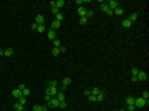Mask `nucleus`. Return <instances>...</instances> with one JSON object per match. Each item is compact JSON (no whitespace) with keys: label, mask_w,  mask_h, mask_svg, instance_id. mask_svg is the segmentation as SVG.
I'll use <instances>...</instances> for the list:
<instances>
[{"label":"nucleus","mask_w":149,"mask_h":111,"mask_svg":"<svg viewBox=\"0 0 149 111\" xmlns=\"http://www.w3.org/2000/svg\"><path fill=\"white\" fill-rule=\"evenodd\" d=\"M147 104V101L144 98H134V108H144Z\"/></svg>","instance_id":"f257e3e1"},{"label":"nucleus","mask_w":149,"mask_h":111,"mask_svg":"<svg viewBox=\"0 0 149 111\" xmlns=\"http://www.w3.org/2000/svg\"><path fill=\"white\" fill-rule=\"evenodd\" d=\"M56 93H58V90H56V86H46V94H50L51 98H55L56 96Z\"/></svg>","instance_id":"f03ea898"},{"label":"nucleus","mask_w":149,"mask_h":111,"mask_svg":"<svg viewBox=\"0 0 149 111\" xmlns=\"http://www.w3.org/2000/svg\"><path fill=\"white\" fill-rule=\"evenodd\" d=\"M58 104H60V101H58L56 98H50V99L46 101V106H48V108H58Z\"/></svg>","instance_id":"7ed1b4c3"},{"label":"nucleus","mask_w":149,"mask_h":111,"mask_svg":"<svg viewBox=\"0 0 149 111\" xmlns=\"http://www.w3.org/2000/svg\"><path fill=\"white\" fill-rule=\"evenodd\" d=\"M106 5H108V9H109V10H116V9L119 7V4L116 2V0H111V2H106Z\"/></svg>","instance_id":"20e7f679"},{"label":"nucleus","mask_w":149,"mask_h":111,"mask_svg":"<svg viewBox=\"0 0 149 111\" xmlns=\"http://www.w3.org/2000/svg\"><path fill=\"white\" fill-rule=\"evenodd\" d=\"M18 88L22 90V94H23L25 98H27V96H30V90H28V88H27L25 85H18Z\"/></svg>","instance_id":"39448f33"},{"label":"nucleus","mask_w":149,"mask_h":111,"mask_svg":"<svg viewBox=\"0 0 149 111\" xmlns=\"http://www.w3.org/2000/svg\"><path fill=\"white\" fill-rule=\"evenodd\" d=\"M35 23H37V25H45V17H43V15H37Z\"/></svg>","instance_id":"423d86ee"},{"label":"nucleus","mask_w":149,"mask_h":111,"mask_svg":"<svg viewBox=\"0 0 149 111\" xmlns=\"http://www.w3.org/2000/svg\"><path fill=\"white\" fill-rule=\"evenodd\" d=\"M136 78H137V80H141V81H146V80H147V73H146V71H139Z\"/></svg>","instance_id":"0eeeda50"},{"label":"nucleus","mask_w":149,"mask_h":111,"mask_svg":"<svg viewBox=\"0 0 149 111\" xmlns=\"http://www.w3.org/2000/svg\"><path fill=\"white\" fill-rule=\"evenodd\" d=\"M55 98H56V99H58L60 103H61V101H66V98H65V93H63V91H58Z\"/></svg>","instance_id":"6e6552de"},{"label":"nucleus","mask_w":149,"mask_h":111,"mask_svg":"<svg viewBox=\"0 0 149 111\" xmlns=\"http://www.w3.org/2000/svg\"><path fill=\"white\" fill-rule=\"evenodd\" d=\"M12 94H13L15 98H22V96H23V94H22V90H20V88H15V90L12 91Z\"/></svg>","instance_id":"1a4fd4ad"},{"label":"nucleus","mask_w":149,"mask_h":111,"mask_svg":"<svg viewBox=\"0 0 149 111\" xmlns=\"http://www.w3.org/2000/svg\"><path fill=\"white\" fill-rule=\"evenodd\" d=\"M123 13H124V10H123L121 7H118L116 10H113V15H118V17H123Z\"/></svg>","instance_id":"9d476101"},{"label":"nucleus","mask_w":149,"mask_h":111,"mask_svg":"<svg viewBox=\"0 0 149 111\" xmlns=\"http://www.w3.org/2000/svg\"><path fill=\"white\" fill-rule=\"evenodd\" d=\"M46 35H48V38H50V40H51V42H53V40H55V38H56V32H55V30H50V32H48V33H46Z\"/></svg>","instance_id":"9b49d317"},{"label":"nucleus","mask_w":149,"mask_h":111,"mask_svg":"<svg viewBox=\"0 0 149 111\" xmlns=\"http://www.w3.org/2000/svg\"><path fill=\"white\" fill-rule=\"evenodd\" d=\"M50 10H51V15H56V13H60V10L55 7V2H51V9H50Z\"/></svg>","instance_id":"f8f14e48"},{"label":"nucleus","mask_w":149,"mask_h":111,"mask_svg":"<svg viewBox=\"0 0 149 111\" xmlns=\"http://www.w3.org/2000/svg\"><path fill=\"white\" fill-rule=\"evenodd\" d=\"M121 25H123V28H129V27H131L132 23H131V22H129V20L126 18V20H123V22H121Z\"/></svg>","instance_id":"ddd939ff"},{"label":"nucleus","mask_w":149,"mask_h":111,"mask_svg":"<svg viewBox=\"0 0 149 111\" xmlns=\"http://www.w3.org/2000/svg\"><path fill=\"white\" fill-rule=\"evenodd\" d=\"M78 15H80V17H85V15H86L85 7H78Z\"/></svg>","instance_id":"4468645a"},{"label":"nucleus","mask_w":149,"mask_h":111,"mask_svg":"<svg viewBox=\"0 0 149 111\" xmlns=\"http://www.w3.org/2000/svg\"><path fill=\"white\" fill-rule=\"evenodd\" d=\"M58 28H60V22L53 20V22H51V30H58Z\"/></svg>","instance_id":"2eb2a0df"},{"label":"nucleus","mask_w":149,"mask_h":111,"mask_svg":"<svg viewBox=\"0 0 149 111\" xmlns=\"http://www.w3.org/2000/svg\"><path fill=\"white\" fill-rule=\"evenodd\" d=\"M61 85H63V88H66L68 85H71V78H68V76H66V78L63 80V83H61Z\"/></svg>","instance_id":"dca6fc26"},{"label":"nucleus","mask_w":149,"mask_h":111,"mask_svg":"<svg viewBox=\"0 0 149 111\" xmlns=\"http://www.w3.org/2000/svg\"><path fill=\"white\" fill-rule=\"evenodd\" d=\"M99 91H101V90H99V88H98V86H95V88H93V90H90V94H93V96H96V94H98V93H99Z\"/></svg>","instance_id":"f3484780"},{"label":"nucleus","mask_w":149,"mask_h":111,"mask_svg":"<svg viewBox=\"0 0 149 111\" xmlns=\"http://www.w3.org/2000/svg\"><path fill=\"white\" fill-rule=\"evenodd\" d=\"M103 99H104V91H99L96 94V101H103Z\"/></svg>","instance_id":"a211bd4d"},{"label":"nucleus","mask_w":149,"mask_h":111,"mask_svg":"<svg viewBox=\"0 0 149 111\" xmlns=\"http://www.w3.org/2000/svg\"><path fill=\"white\" fill-rule=\"evenodd\" d=\"M55 7H56V9L60 10L61 7H65V2H63V0H58V2H55Z\"/></svg>","instance_id":"6ab92c4d"},{"label":"nucleus","mask_w":149,"mask_h":111,"mask_svg":"<svg viewBox=\"0 0 149 111\" xmlns=\"http://www.w3.org/2000/svg\"><path fill=\"white\" fill-rule=\"evenodd\" d=\"M128 20H129V22H131V23H132V22H136V20H137V13H131V15H129V18H128Z\"/></svg>","instance_id":"aec40b11"},{"label":"nucleus","mask_w":149,"mask_h":111,"mask_svg":"<svg viewBox=\"0 0 149 111\" xmlns=\"http://www.w3.org/2000/svg\"><path fill=\"white\" fill-rule=\"evenodd\" d=\"M60 47H61V42H60L58 38H55V40H53V48H60Z\"/></svg>","instance_id":"412c9836"},{"label":"nucleus","mask_w":149,"mask_h":111,"mask_svg":"<svg viewBox=\"0 0 149 111\" xmlns=\"http://www.w3.org/2000/svg\"><path fill=\"white\" fill-rule=\"evenodd\" d=\"M55 20L61 23V20H63V13H61V12H60V13H56V15H55Z\"/></svg>","instance_id":"4be33fe9"},{"label":"nucleus","mask_w":149,"mask_h":111,"mask_svg":"<svg viewBox=\"0 0 149 111\" xmlns=\"http://www.w3.org/2000/svg\"><path fill=\"white\" fill-rule=\"evenodd\" d=\"M88 23V18L86 17H80V25H86Z\"/></svg>","instance_id":"5701e85b"},{"label":"nucleus","mask_w":149,"mask_h":111,"mask_svg":"<svg viewBox=\"0 0 149 111\" xmlns=\"http://www.w3.org/2000/svg\"><path fill=\"white\" fill-rule=\"evenodd\" d=\"M12 55H13V50L12 48H7L5 50V56H12Z\"/></svg>","instance_id":"b1692460"},{"label":"nucleus","mask_w":149,"mask_h":111,"mask_svg":"<svg viewBox=\"0 0 149 111\" xmlns=\"http://www.w3.org/2000/svg\"><path fill=\"white\" fill-rule=\"evenodd\" d=\"M15 109H17V111H23V104H20V103H15Z\"/></svg>","instance_id":"393cba45"},{"label":"nucleus","mask_w":149,"mask_h":111,"mask_svg":"<svg viewBox=\"0 0 149 111\" xmlns=\"http://www.w3.org/2000/svg\"><path fill=\"white\" fill-rule=\"evenodd\" d=\"M37 32L43 33V32H45V25H38V27H37Z\"/></svg>","instance_id":"a878e982"},{"label":"nucleus","mask_w":149,"mask_h":111,"mask_svg":"<svg viewBox=\"0 0 149 111\" xmlns=\"http://www.w3.org/2000/svg\"><path fill=\"white\" fill-rule=\"evenodd\" d=\"M18 103L25 106V103H27V98H25V96H22V98H18Z\"/></svg>","instance_id":"bb28decb"},{"label":"nucleus","mask_w":149,"mask_h":111,"mask_svg":"<svg viewBox=\"0 0 149 111\" xmlns=\"http://www.w3.org/2000/svg\"><path fill=\"white\" fill-rule=\"evenodd\" d=\"M142 98H144L146 101H149V91H144V93H142Z\"/></svg>","instance_id":"cd10ccee"},{"label":"nucleus","mask_w":149,"mask_h":111,"mask_svg":"<svg viewBox=\"0 0 149 111\" xmlns=\"http://www.w3.org/2000/svg\"><path fill=\"white\" fill-rule=\"evenodd\" d=\"M126 103H128V104H134V98H132V96H129V98L126 99Z\"/></svg>","instance_id":"c85d7f7f"},{"label":"nucleus","mask_w":149,"mask_h":111,"mask_svg":"<svg viewBox=\"0 0 149 111\" xmlns=\"http://www.w3.org/2000/svg\"><path fill=\"white\" fill-rule=\"evenodd\" d=\"M134 109H136L134 104H128V106H126V111H134Z\"/></svg>","instance_id":"c756f323"},{"label":"nucleus","mask_w":149,"mask_h":111,"mask_svg":"<svg viewBox=\"0 0 149 111\" xmlns=\"http://www.w3.org/2000/svg\"><path fill=\"white\" fill-rule=\"evenodd\" d=\"M85 17H86V18H91V17H93V12H91V10H86V15H85Z\"/></svg>","instance_id":"7c9ffc66"},{"label":"nucleus","mask_w":149,"mask_h":111,"mask_svg":"<svg viewBox=\"0 0 149 111\" xmlns=\"http://www.w3.org/2000/svg\"><path fill=\"white\" fill-rule=\"evenodd\" d=\"M51 53H53V56H58V55H60V50H58V48H53Z\"/></svg>","instance_id":"2f4dec72"},{"label":"nucleus","mask_w":149,"mask_h":111,"mask_svg":"<svg viewBox=\"0 0 149 111\" xmlns=\"http://www.w3.org/2000/svg\"><path fill=\"white\" fill-rule=\"evenodd\" d=\"M58 108H61V109H65V108H66V101H61V103L58 104Z\"/></svg>","instance_id":"473e14b6"},{"label":"nucleus","mask_w":149,"mask_h":111,"mask_svg":"<svg viewBox=\"0 0 149 111\" xmlns=\"http://www.w3.org/2000/svg\"><path fill=\"white\" fill-rule=\"evenodd\" d=\"M131 73H132V76H137V73H139V70H137V68H132V71H131Z\"/></svg>","instance_id":"72a5a7b5"},{"label":"nucleus","mask_w":149,"mask_h":111,"mask_svg":"<svg viewBox=\"0 0 149 111\" xmlns=\"http://www.w3.org/2000/svg\"><path fill=\"white\" fill-rule=\"evenodd\" d=\"M33 111H41V106H38V104H35V106H33Z\"/></svg>","instance_id":"f704fd0d"},{"label":"nucleus","mask_w":149,"mask_h":111,"mask_svg":"<svg viewBox=\"0 0 149 111\" xmlns=\"http://www.w3.org/2000/svg\"><path fill=\"white\" fill-rule=\"evenodd\" d=\"M58 50H60V53H65V51H66V47H60Z\"/></svg>","instance_id":"c9c22d12"},{"label":"nucleus","mask_w":149,"mask_h":111,"mask_svg":"<svg viewBox=\"0 0 149 111\" xmlns=\"http://www.w3.org/2000/svg\"><path fill=\"white\" fill-rule=\"evenodd\" d=\"M83 4H85V0H76V5H80V7H81Z\"/></svg>","instance_id":"e433bc0d"},{"label":"nucleus","mask_w":149,"mask_h":111,"mask_svg":"<svg viewBox=\"0 0 149 111\" xmlns=\"http://www.w3.org/2000/svg\"><path fill=\"white\" fill-rule=\"evenodd\" d=\"M56 85H58V83H56L55 80H51V81H50V86H56Z\"/></svg>","instance_id":"4c0bfd02"},{"label":"nucleus","mask_w":149,"mask_h":111,"mask_svg":"<svg viewBox=\"0 0 149 111\" xmlns=\"http://www.w3.org/2000/svg\"><path fill=\"white\" fill-rule=\"evenodd\" d=\"M2 56H5V50H0V58Z\"/></svg>","instance_id":"58836bf2"},{"label":"nucleus","mask_w":149,"mask_h":111,"mask_svg":"<svg viewBox=\"0 0 149 111\" xmlns=\"http://www.w3.org/2000/svg\"><path fill=\"white\" fill-rule=\"evenodd\" d=\"M41 111H48V106H41Z\"/></svg>","instance_id":"ea45409f"}]
</instances>
